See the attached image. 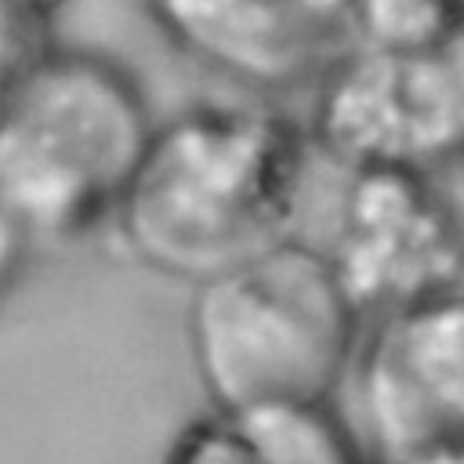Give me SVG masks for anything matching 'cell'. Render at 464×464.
I'll list each match as a JSON object with an SVG mask.
<instances>
[{"label": "cell", "mask_w": 464, "mask_h": 464, "mask_svg": "<svg viewBox=\"0 0 464 464\" xmlns=\"http://www.w3.org/2000/svg\"><path fill=\"white\" fill-rule=\"evenodd\" d=\"M312 138L265 102H199L152 127L109 232L145 272L203 283L297 236Z\"/></svg>", "instance_id": "1"}, {"label": "cell", "mask_w": 464, "mask_h": 464, "mask_svg": "<svg viewBox=\"0 0 464 464\" xmlns=\"http://www.w3.org/2000/svg\"><path fill=\"white\" fill-rule=\"evenodd\" d=\"M152 127L127 65L44 40L0 102V210L29 246L109 228Z\"/></svg>", "instance_id": "2"}, {"label": "cell", "mask_w": 464, "mask_h": 464, "mask_svg": "<svg viewBox=\"0 0 464 464\" xmlns=\"http://www.w3.org/2000/svg\"><path fill=\"white\" fill-rule=\"evenodd\" d=\"M185 334L210 406L330 402L348 381L362 315L323 250L290 236L192 283Z\"/></svg>", "instance_id": "3"}, {"label": "cell", "mask_w": 464, "mask_h": 464, "mask_svg": "<svg viewBox=\"0 0 464 464\" xmlns=\"http://www.w3.org/2000/svg\"><path fill=\"white\" fill-rule=\"evenodd\" d=\"M308 138L341 170L442 174L464 163V25L355 36L315 80Z\"/></svg>", "instance_id": "4"}, {"label": "cell", "mask_w": 464, "mask_h": 464, "mask_svg": "<svg viewBox=\"0 0 464 464\" xmlns=\"http://www.w3.org/2000/svg\"><path fill=\"white\" fill-rule=\"evenodd\" d=\"M319 250L352 308L377 319L464 283V214L431 174L344 170Z\"/></svg>", "instance_id": "5"}, {"label": "cell", "mask_w": 464, "mask_h": 464, "mask_svg": "<svg viewBox=\"0 0 464 464\" xmlns=\"http://www.w3.org/2000/svg\"><path fill=\"white\" fill-rule=\"evenodd\" d=\"M348 377L377 464L464 446V283L377 315Z\"/></svg>", "instance_id": "6"}, {"label": "cell", "mask_w": 464, "mask_h": 464, "mask_svg": "<svg viewBox=\"0 0 464 464\" xmlns=\"http://www.w3.org/2000/svg\"><path fill=\"white\" fill-rule=\"evenodd\" d=\"M156 33L199 69L250 87L312 83L352 40L355 0H138Z\"/></svg>", "instance_id": "7"}, {"label": "cell", "mask_w": 464, "mask_h": 464, "mask_svg": "<svg viewBox=\"0 0 464 464\" xmlns=\"http://www.w3.org/2000/svg\"><path fill=\"white\" fill-rule=\"evenodd\" d=\"M160 464H377L330 402L210 406L163 450Z\"/></svg>", "instance_id": "8"}, {"label": "cell", "mask_w": 464, "mask_h": 464, "mask_svg": "<svg viewBox=\"0 0 464 464\" xmlns=\"http://www.w3.org/2000/svg\"><path fill=\"white\" fill-rule=\"evenodd\" d=\"M464 25V0H355V36H428Z\"/></svg>", "instance_id": "9"}, {"label": "cell", "mask_w": 464, "mask_h": 464, "mask_svg": "<svg viewBox=\"0 0 464 464\" xmlns=\"http://www.w3.org/2000/svg\"><path fill=\"white\" fill-rule=\"evenodd\" d=\"M44 40H47V29L33 25L29 18H22L18 11L0 4V102L11 91L14 76L22 72V65L33 58V51Z\"/></svg>", "instance_id": "10"}, {"label": "cell", "mask_w": 464, "mask_h": 464, "mask_svg": "<svg viewBox=\"0 0 464 464\" xmlns=\"http://www.w3.org/2000/svg\"><path fill=\"white\" fill-rule=\"evenodd\" d=\"M29 254V239L14 228V221L0 210V294L11 286V279L18 276L22 261Z\"/></svg>", "instance_id": "11"}, {"label": "cell", "mask_w": 464, "mask_h": 464, "mask_svg": "<svg viewBox=\"0 0 464 464\" xmlns=\"http://www.w3.org/2000/svg\"><path fill=\"white\" fill-rule=\"evenodd\" d=\"M0 4H7V7H11V11H18L22 18H29L33 25L47 29V25H51V18H54L69 0H0Z\"/></svg>", "instance_id": "12"}, {"label": "cell", "mask_w": 464, "mask_h": 464, "mask_svg": "<svg viewBox=\"0 0 464 464\" xmlns=\"http://www.w3.org/2000/svg\"><path fill=\"white\" fill-rule=\"evenodd\" d=\"M406 464H464V446H450V450H431V453H420Z\"/></svg>", "instance_id": "13"}]
</instances>
